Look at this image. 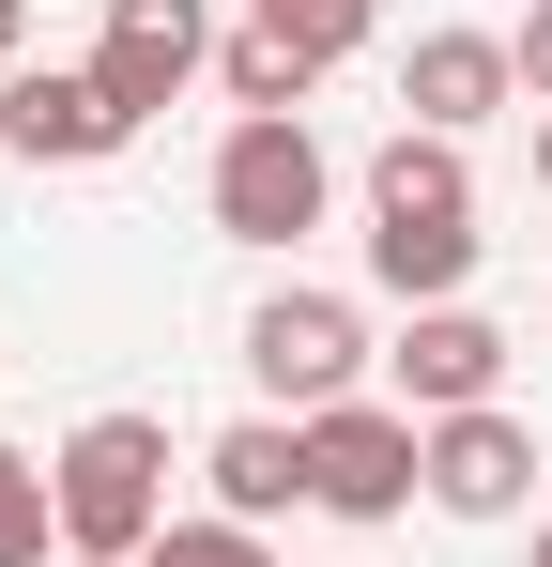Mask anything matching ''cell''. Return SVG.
Instances as JSON below:
<instances>
[{
  "mask_svg": "<svg viewBox=\"0 0 552 567\" xmlns=\"http://www.w3.org/2000/svg\"><path fill=\"white\" fill-rule=\"evenodd\" d=\"M47 475H62V553L78 567H139L170 537V430L154 414H78Z\"/></svg>",
  "mask_w": 552,
  "mask_h": 567,
  "instance_id": "obj_1",
  "label": "cell"
},
{
  "mask_svg": "<svg viewBox=\"0 0 552 567\" xmlns=\"http://www.w3.org/2000/svg\"><path fill=\"white\" fill-rule=\"evenodd\" d=\"M246 383L307 430V414H338V399L368 383V322L338 307V291H262V307H246Z\"/></svg>",
  "mask_w": 552,
  "mask_h": 567,
  "instance_id": "obj_2",
  "label": "cell"
},
{
  "mask_svg": "<svg viewBox=\"0 0 552 567\" xmlns=\"http://www.w3.org/2000/svg\"><path fill=\"white\" fill-rule=\"evenodd\" d=\"M200 78H215V0H108V31H92V93L123 107V123H170Z\"/></svg>",
  "mask_w": 552,
  "mask_h": 567,
  "instance_id": "obj_3",
  "label": "cell"
},
{
  "mask_svg": "<svg viewBox=\"0 0 552 567\" xmlns=\"http://www.w3.org/2000/svg\"><path fill=\"white\" fill-rule=\"evenodd\" d=\"M307 491H323L338 522H399V506L430 491V430H415L399 399H338V414H307Z\"/></svg>",
  "mask_w": 552,
  "mask_h": 567,
  "instance_id": "obj_4",
  "label": "cell"
},
{
  "mask_svg": "<svg viewBox=\"0 0 552 567\" xmlns=\"http://www.w3.org/2000/svg\"><path fill=\"white\" fill-rule=\"evenodd\" d=\"M215 230L231 246H307L323 230V138L307 123H231L215 138Z\"/></svg>",
  "mask_w": 552,
  "mask_h": 567,
  "instance_id": "obj_5",
  "label": "cell"
},
{
  "mask_svg": "<svg viewBox=\"0 0 552 567\" xmlns=\"http://www.w3.org/2000/svg\"><path fill=\"white\" fill-rule=\"evenodd\" d=\"M123 138H139V123L92 93V62L78 78H62V62H16V78H0V154H16V169H108Z\"/></svg>",
  "mask_w": 552,
  "mask_h": 567,
  "instance_id": "obj_6",
  "label": "cell"
},
{
  "mask_svg": "<svg viewBox=\"0 0 552 567\" xmlns=\"http://www.w3.org/2000/svg\"><path fill=\"white\" fill-rule=\"evenodd\" d=\"M384 383H399V414H415V430H446V414H491V383H507V338H491L476 307H415V322H399V353H384Z\"/></svg>",
  "mask_w": 552,
  "mask_h": 567,
  "instance_id": "obj_7",
  "label": "cell"
},
{
  "mask_svg": "<svg viewBox=\"0 0 552 567\" xmlns=\"http://www.w3.org/2000/svg\"><path fill=\"white\" fill-rule=\"evenodd\" d=\"M368 230H399V246H446V230H476V169H460V138L399 123V138L368 154Z\"/></svg>",
  "mask_w": 552,
  "mask_h": 567,
  "instance_id": "obj_8",
  "label": "cell"
},
{
  "mask_svg": "<svg viewBox=\"0 0 552 567\" xmlns=\"http://www.w3.org/2000/svg\"><path fill=\"white\" fill-rule=\"evenodd\" d=\"M507 93H522V47H507V31H415V62H399V107H415L430 138H476Z\"/></svg>",
  "mask_w": 552,
  "mask_h": 567,
  "instance_id": "obj_9",
  "label": "cell"
},
{
  "mask_svg": "<svg viewBox=\"0 0 552 567\" xmlns=\"http://www.w3.org/2000/svg\"><path fill=\"white\" fill-rule=\"evenodd\" d=\"M522 491H538V430H522L507 399H491V414H446V430H430V506H446V522H507Z\"/></svg>",
  "mask_w": 552,
  "mask_h": 567,
  "instance_id": "obj_10",
  "label": "cell"
},
{
  "mask_svg": "<svg viewBox=\"0 0 552 567\" xmlns=\"http://www.w3.org/2000/svg\"><path fill=\"white\" fill-rule=\"evenodd\" d=\"M200 475H215V522H246V537H262L276 506H323V491H307V430H292V414L215 430V445H200Z\"/></svg>",
  "mask_w": 552,
  "mask_h": 567,
  "instance_id": "obj_11",
  "label": "cell"
},
{
  "mask_svg": "<svg viewBox=\"0 0 552 567\" xmlns=\"http://www.w3.org/2000/svg\"><path fill=\"white\" fill-rule=\"evenodd\" d=\"M215 93L246 107V123H307V93H323V62H292L276 31H231V47H215Z\"/></svg>",
  "mask_w": 552,
  "mask_h": 567,
  "instance_id": "obj_12",
  "label": "cell"
},
{
  "mask_svg": "<svg viewBox=\"0 0 552 567\" xmlns=\"http://www.w3.org/2000/svg\"><path fill=\"white\" fill-rule=\"evenodd\" d=\"M246 31H276L292 62H323V78H338L368 31H384V0H246Z\"/></svg>",
  "mask_w": 552,
  "mask_h": 567,
  "instance_id": "obj_13",
  "label": "cell"
},
{
  "mask_svg": "<svg viewBox=\"0 0 552 567\" xmlns=\"http://www.w3.org/2000/svg\"><path fill=\"white\" fill-rule=\"evenodd\" d=\"M0 567H62V475L0 445Z\"/></svg>",
  "mask_w": 552,
  "mask_h": 567,
  "instance_id": "obj_14",
  "label": "cell"
},
{
  "mask_svg": "<svg viewBox=\"0 0 552 567\" xmlns=\"http://www.w3.org/2000/svg\"><path fill=\"white\" fill-rule=\"evenodd\" d=\"M139 567H276V553L246 537V522H170V537H154Z\"/></svg>",
  "mask_w": 552,
  "mask_h": 567,
  "instance_id": "obj_15",
  "label": "cell"
},
{
  "mask_svg": "<svg viewBox=\"0 0 552 567\" xmlns=\"http://www.w3.org/2000/svg\"><path fill=\"white\" fill-rule=\"evenodd\" d=\"M507 47H522V93L552 107V0H538V16H522V31H507Z\"/></svg>",
  "mask_w": 552,
  "mask_h": 567,
  "instance_id": "obj_16",
  "label": "cell"
},
{
  "mask_svg": "<svg viewBox=\"0 0 552 567\" xmlns=\"http://www.w3.org/2000/svg\"><path fill=\"white\" fill-rule=\"evenodd\" d=\"M16 62H31V0H0V78H16Z\"/></svg>",
  "mask_w": 552,
  "mask_h": 567,
  "instance_id": "obj_17",
  "label": "cell"
},
{
  "mask_svg": "<svg viewBox=\"0 0 552 567\" xmlns=\"http://www.w3.org/2000/svg\"><path fill=\"white\" fill-rule=\"evenodd\" d=\"M538 185H552V107H538Z\"/></svg>",
  "mask_w": 552,
  "mask_h": 567,
  "instance_id": "obj_18",
  "label": "cell"
},
{
  "mask_svg": "<svg viewBox=\"0 0 552 567\" xmlns=\"http://www.w3.org/2000/svg\"><path fill=\"white\" fill-rule=\"evenodd\" d=\"M538 567H552V522H538Z\"/></svg>",
  "mask_w": 552,
  "mask_h": 567,
  "instance_id": "obj_19",
  "label": "cell"
},
{
  "mask_svg": "<svg viewBox=\"0 0 552 567\" xmlns=\"http://www.w3.org/2000/svg\"><path fill=\"white\" fill-rule=\"evenodd\" d=\"M62 567H78V553H62Z\"/></svg>",
  "mask_w": 552,
  "mask_h": 567,
  "instance_id": "obj_20",
  "label": "cell"
}]
</instances>
